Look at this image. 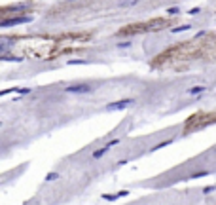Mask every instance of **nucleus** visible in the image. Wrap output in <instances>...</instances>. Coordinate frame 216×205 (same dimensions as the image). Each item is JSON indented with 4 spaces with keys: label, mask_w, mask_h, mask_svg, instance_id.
I'll return each instance as SVG.
<instances>
[{
    "label": "nucleus",
    "mask_w": 216,
    "mask_h": 205,
    "mask_svg": "<svg viewBox=\"0 0 216 205\" xmlns=\"http://www.w3.org/2000/svg\"><path fill=\"white\" fill-rule=\"evenodd\" d=\"M93 32L78 30V32L48 34V36H4V55L17 59H34V61H55L65 55L80 53L91 42Z\"/></svg>",
    "instance_id": "f257e3e1"
},
{
    "label": "nucleus",
    "mask_w": 216,
    "mask_h": 205,
    "mask_svg": "<svg viewBox=\"0 0 216 205\" xmlns=\"http://www.w3.org/2000/svg\"><path fill=\"white\" fill-rule=\"evenodd\" d=\"M201 65H216V30L199 34L184 42H176L167 49L159 51L150 61L154 70H173V72H184Z\"/></svg>",
    "instance_id": "f03ea898"
},
{
    "label": "nucleus",
    "mask_w": 216,
    "mask_h": 205,
    "mask_svg": "<svg viewBox=\"0 0 216 205\" xmlns=\"http://www.w3.org/2000/svg\"><path fill=\"white\" fill-rule=\"evenodd\" d=\"M174 23L176 21L171 17H154V19H148V21L125 25L118 30V36H137V34H146V32H157V30L173 27Z\"/></svg>",
    "instance_id": "7ed1b4c3"
},
{
    "label": "nucleus",
    "mask_w": 216,
    "mask_h": 205,
    "mask_svg": "<svg viewBox=\"0 0 216 205\" xmlns=\"http://www.w3.org/2000/svg\"><path fill=\"white\" fill-rule=\"evenodd\" d=\"M216 124V106L212 110H197L193 114H190L182 124V131L184 133H193L199 129H205V127Z\"/></svg>",
    "instance_id": "20e7f679"
}]
</instances>
